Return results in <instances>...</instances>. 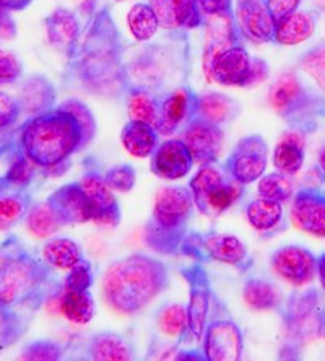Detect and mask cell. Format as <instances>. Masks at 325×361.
<instances>
[{
  "mask_svg": "<svg viewBox=\"0 0 325 361\" xmlns=\"http://www.w3.org/2000/svg\"><path fill=\"white\" fill-rule=\"evenodd\" d=\"M31 2H33V0H0V4H2L7 10H10V12H21V10H25Z\"/></svg>",
  "mask_w": 325,
  "mask_h": 361,
  "instance_id": "obj_52",
  "label": "cell"
},
{
  "mask_svg": "<svg viewBox=\"0 0 325 361\" xmlns=\"http://www.w3.org/2000/svg\"><path fill=\"white\" fill-rule=\"evenodd\" d=\"M62 345H59L54 341H36L28 343L23 350H21L20 360L56 361L62 358Z\"/></svg>",
  "mask_w": 325,
  "mask_h": 361,
  "instance_id": "obj_43",
  "label": "cell"
},
{
  "mask_svg": "<svg viewBox=\"0 0 325 361\" xmlns=\"http://www.w3.org/2000/svg\"><path fill=\"white\" fill-rule=\"evenodd\" d=\"M291 221L306 235L325 238V194L316 189H302L291 204Z\"/></svg>",
  "mask_w": 325,
  "mask_h": 361,
  "instance_id": "obj_19",
  "label": "cell"
},
{
  "mask_svg": "<svg viewBox=\"0 0 325 361\" xmlns=\"http://www.w3.org/2000/svg\"><path fill=\"white\" fill-rule=\"evenodd\" d=\"M199 94L188 87H179L159 98V121L157 130L159 135H173L197 116Z\"/></svg>",
  "mask_w": 325,
  "mask_h": 361,
  "instance_id": "obj_17",
  "label": "cell"
},
{
  "mask_svg": "<svg viewBox=\"0 0 325 361\" xmlns=\"http://www.w3.org/2000/svg\"><path fill=\"white\" fill-rule=\"evenodd\" d=\"M189 189L197 210L205 216H218L243 197L244 184L234 180L216 163L202 164L192 176Z\"/></svg>",
  "mask_w": 325,
  "mask_h": 361,
  "instance_id": "obj_7",
  "label": "cell"
},
{
  "mask_svg": "<svg viewBox=\"0 0 325 361\" xmlns=\"http://www.w3.org/2000/svg\"><path fill=\"white\" fill-rule=\"evenodd\" d=\"M158 135V130L153 126L145 124V122L129 121L122 127L121 140L132 157L147 158L152 157L159 145Z\"/></svg>",
  "mask_w": 325,
  "mask_h": 361,
  "instance_id": "obj_29",
  "label": "cell"
},
{
  "mask_svg": "<svg viewBox=\"0 0 325 361\" xmlns=\"http://www.w3.org/2000/svg\"><path fill=\"white\" fill-rule=\"evenodd\" d=\"M179 254L195 262H218L247 272L252 257L244 243L234 235L225 233H188L180 244Z\"/></svg>",
  "mask_w": 325,
  "mask_h": 361,
  "instance_id": "obj_8",
  "label": "cell"
},
{
  "mask_svg": "<svg viewBox=\"0 0 325 361\" xmlns=\"http://www.w3.org/2000/svg\"><path fill=\"white\" fill-rule=\"evenodd\" d=\"M59 307L63 317L73 324H88L94 316V300L90 290H63L59 296Z\"/></svg>",
  "mask_w": 325,
  "mask_h": 361,
  "instance_id": "obj_35",
  "label": "cell"
},
{
  "mask_svg": "<svg viewBox=\"0 0 325 361\" xmlns=\"http://www.w3.org/2000/svg\"><path fill=\"white\" fill-rule=\"evenodd\" d=\"M180 274L189 285V336L192 341L202 342L207 326H209L210 305L213 300L209 274L205 272L202 262L195 261L180 270Z\"/></svg>",
  "mask_w": 325,
  "mask_h": 361,
  "instance_id": "obj_9",
  "label": "cell"
},
{
  "mask_svg": "<svg viewBox=\"0 0 325 361\" xmlns=\"http://www.w3.org/2000/svg\"><path fill=\"white\" fill-rule=\"evenodd\" d=\"M202 17H213V15L233 13L234 5L233 0H195Z\"/></svg>",
  "mask_w": 325,
  "mask_h": 361,
  "instance_id": "obj_48",
  "label": "cell"
},
{
  "mask_svg": "<svg viewBox=\"0 0 325 361\" xmlns=\"http://www.w3.org/2000/svg\"><path fill=\"white\" fill-rule=\"evenodd\" d=\"M127 26L138 42H147L154 38L158 30L161 28L159 20L150 4H135L127 13Z\"/></svg>",
  "mask_w": 325,
  "mask_h": 361,
  "instance_id": "obj_38",
  "label": "cell"
},
{
  "mask_svg": "<svg viewBox=\"0 0 325 361\" xmlns=\"http://www.w3.org/2000/svg\"><path fill=\"white\" fill-rule=\"evenodd\" d=\"M82 21L72 10L57 8L44 18L46 36L56 51L67 56L82 33Z\"/></svg>",
  "mask_w": 325,
  "mask_h": 361,
  "instance_id": "obj_23",
  "label": "cell"
},
{
  "mask_svg": "<svg viewBox=\"0 0 325 361\" xmlns=\"http://www.w3.org/2000/svg\"><path fill=\"white\" fill-rule=\"evenodd\" d=\"M269 103L293 129L306 134L316 127L325 101L305 88L295 72H285L270 87Z\"/></svg>",
  "mask_w": 325,
  "mask_h": 361,
  "instance_id": "obj_6",
  "label": "cell"
},
{
  "mask_svg": "<svg viewBox=\"0 0 325 361\" xmlns=\"http://www.w3.org/2000/svg\"><path fill=\"white\" fill-rule=\"evenodd\" d=\"M13 135L30 161L52 176L66 173L70 166L68 160L72 155L88 147L80 122L61 104L41 114L30 116L21 122Z\"/></svg>",
  "mask_w": 325,
  "mask_h": 361,
  "instance_id": "obj_3",
  "label": "cell"
},
{
  "mask_svg": "<svg viewBox=\"0 0 325 361\" xmlns=\"http://www.w3.org/2000/svg\"><path fill=\"white\" fill-rule=\"evenodd\" d=\"M21 108L17 98L0 92V132L7 130L18 121Z\"/></svg>",
  "mask_w": 325,
  "mask_h": 361,
  "instance_id": "obj_46",
  "label": "cell"
},
{
  "mask_svg": "<svg viewBox=\"0 0 325 361\" xmlns=\"http://www.w3.org/2000/svg\"><path fill=\"white\" fill-rule=\"evenodd\" d=\"M17 99L21 113L30 118L56 108V88L46 77L33 75L20 85Z\"/></svg>",
  "mask_w": 325,
  "mask_h": 361,
  "instance_id": "obj_25",
  "label": "cell"
},
{
  "mask_svg": "<svg viewBox=\"0 0 325 361\" xmlns=\"http://www.w3.org/2000/svg\"><path fill=\"white\" fill-rule=\"evenodd\" d=\"M234 21L239 36L244 39L255 44H264L275 39L276 23L265 0H236Z\"/></svg>",
  "mask_w": 325,
  "mask_h": 361,
  "instance_id": "obj_12",
  "label": "cell"
},
{
  "mask_svg": "<svg viewBox=\"0 0 325 361\" xmlns=\"http://www.w3.org/2000/svg\"><path fill=\"white\" fill-rule=\"evenodd\" d=\"M52 269L17 236L0 241V352L21 341L41 307L61 296L62 280Z\"/></svg>",
  "mask_w": 325,
  "mask_h": 361,
  "instance_id": "obj_1",
  "label": "cell"
},
{
  "mask_svg": "<svg viewBox=\"0 0 325 361\" xmlns=\"http://www.w3.org/2000/svg\"><path fill=\"white\" fill-rule=\"evenodd\" d=\"M36 169L13 134L0 143V189H26Z\"/></svg>",
  "mask_w": 325,
  "mask_h": 361,
  "instance_id": "obj_18",
  "label": "cell"
},
{
  "mask_svg": "<svg viewBox=\"0 0 325 361\" xmlns=\"http://www.w3.org/2000/svg\"><path fill=\"white\" fill-rule=\"evenodd\" d=\"M26 228L31 235L36 238H51L61 228V221H59L54 209H52L49 202H39V204H33L26 215Z\"/></svg>",
  "mask_w": 325,
  "mask_h": 361,
  "instance_id": "obj_39",
  "label": "cell"
},
{
  "mask_svg": "<svg viewBox=\"0 0 325 361\" xmlns=\"http://www.w3.org/2000/svg\"><path fill=\"white\" fill-rule=\"evenodd\" d=\"M10 13L12 12L0 4V39L4 41L13 39L17 36V23Z\"/></svg>",
  "mask_w": 325,
  "mask_h": 361,
  "instance_id": "obj_51",
  "label": "cell"
},
{
  "mask_svg": "<svg viewBox=\"0 0 325 361\" xmlns=\"http://www.w3.org/2000/svg\"><path fill=\"white\" fill-rule=\"evenodd\" d=\"M21 77V63L12 52L0 46V83H13Z\"/></svg>",
  "mask_w": 325,
  "mask_h": 361,
  "instance_id": "obj_47",
  "label": "cell"
},
{
  "mask_svg": "<svg viewBox=\"0 0 325 361\" xmlns=\"http://www.w3.org/2000/svg\"><path fill=\"white\" fill-rule=\"evenodd\" d=\"M61 225H83L93 221L92 205L78 183L66 184L47 197Z\"/></svg>",
  "mask_w": 325,
  "mask_h": 361,
  "instance_id": "obj_20",
  "label": "cell"
},
{
  "mask_svg": "<svg viewBox=\"0 0 325 361\" xmlns=\"http://www.w3.org/2000/svg\"><path fill=\"white\" fill-rule=\"evenodd\" d=\"M269 78V63L264 59H259V57H254L252 62H250L249 73L246 82H244V88L257 87V85L264 83Z\"/></svg>",
  "mask_w": 325,
  "mask_h": 361,
  "instance_id": "obj_50",
  "label": "cell"
},
{
  "mask_svg": "<svg viewBox=\"0 0 325 361\" xmlns=\"http://www.w3.org/2000/svg\"><path fill=\"white\" fill-rule=\"evenodd\" d=\"M317 274H319V280H321L322 288L325 290V252L317 259Z\"/></svg>",
  "mask_w": 325,
  "mask_h": 361,
  "instance_id": "obj_53",
  "label": "cell"
},
{
  "mask_svg": "<svg viewBox=\"0 0 325 361\" xmlns=\"http://www.w3.org/2000/svg\"><path fill=\"white\" fill-rule=\"evenodd\" d=\"M270 264L274 272L293 286H306L317 275V257L301 246L276 249Z\"/></svg>",
  "mask_w": 325,
  "mask_h": 361,
  "instance_id": "obj_14",
  "label": "cell"
},
{
  "mask_svg": "<svg viewBox=\"0 0 325 361\" xmlns=\"http://www.w3.org/2000/svg\"><path fill=\"white\" fill-rule=\"evenodd\" d=\"M239 113V104L228 94L209 92L199 94L197 99V116L211 124L223 126L233 121Z\"/></svg>",
  "mask_w": 325,
  "mask_h": 361,
  "instance_id": "obj_30",
  "label": "cell"
},
{
  "mask_svg": "<svg viewBox=\"0 0 325 361\" xmlns=\"http://www.w3.org/2000/svg\"><path fill=\"white\" fill-rule=\"evenodd\" d=\"M42 257L59 270H70L73 265L83 259V252L78 244L68 238H52L42 247Z\"/></svg>",
  "mask_w": 325,
  "mask_h": 361,
  "instance_id": "obj_37",
  "label": "cell"
},
{
  "mask_svg": "<svg viewBox=\"0 0 325 361\" xmlns=\"http://www.w3.org/2000/svg\"><path fill=\"white\" fill-rule=\"evenodd\" d=\"M257 192L259 197L285 204L295 194V185H293V180L288 178V174L280 171L269 173L259 179Z\"/></svg>",
  "mask_w": 325,
  "mask_h": 361,
  "instance_id": "obj_40",
  "label": "cell"
},
{
  "mask_svg": "<svg viewBox=\"0 0 325 361\" xmlns=\"http://www.w3.org/2000/svg\"><path fill=\"white\" fill-rule=\"evenodd\" d=\"M192 164H194V160H192L190 152L180 139L159 143L150 160V168L154 176L164 180L185 178L192 169Z\"/></svg>",
  "mask_w": 325,
  "mask_h": 361,
  "instance_id": "obj_21",
  "label": "cell"
},
{
  "mask_svg": "<svg viewBox=\"0 0 325 361\" xmlns=\"http://www.w3.org/2000/svg\"><path fill=\"white\" fill-rule=\"evenodd\" d=\"M127 114L129 121L145 122L157 129L159 121V98L150 90L134 88L127 93Z\"/></svg>",
  "mask_w": 325,
  "mask_h": 361,
  "instance_id": "obj_33",
  "label": "cell"
},
{
  "mask_svg": "<svg viewBox=\"0 0 325 361\" xmlns=\"http://www.w3.org/2000/svg\"><path fill=\"white\" fill-rule=\"evenodd\" d=\"M243 298L254 311L276 310L281 302L280 291L271 281L262 277H250L243 288Z\"/></svg>",
  "mask_w": 325,
  "mask_h": 361,
  "instance_id": "obj_32",
  "label": "cell"
},
{
  "mask_svg": "<svg viewBox=\"0 0 325 361\" xmlns=\"http://www.w3.org/2000/svg\"><path fill=\"white\" fill-rule=\"evenodd\" d=\"M61 106L62 108H66L67 111H70V113L75 116L77 121L80 122V126H82L88 143L92 142L94 134H96V121H94V116L92 111H90L88 106L78 99H67V101H63Z\"/></svg>",
  "mask_w": 325,
  "mask_h": 361,
  "instance_id": "obj_45",
  "label": "cell"
},
{
  "mask_svg": "<svg viewBox=\"0 0 325 361\" xmlns=\"http://www.w3.org/2000/svg\"><path fill=\"white\" fill-rule=\"evenodd\" d=\"M117 2H129V0H117Z\"/></svg>",
  "mask_w": 325,
  "mask_h": 361,
  "instance_id": "obj_55",
  "label": "cell"
},
{
  "mask_svg": "<svg viewBox=\"0 0 325 361\" xmlns=\"http://www.w3.org/2000/svg\"><path fill=\"white\" fill-rule=\"evenodd\" d=\"M301 71L312 78L325 94V44L309 49L300 61Z\"/></svg>",
  "mask_w": 325,
  "mask_h": 361,
  "instance_id": "obj_41",
  "label": "cell"
},
{
  "mask_svg": "<svg viewBox=\"0 0 325 361\" xmlns=\"http://www.w3.org/2000/svg\"><path fill=\"white\" fill-rule=\"evenodd\" d=\"M265 2H267L270 15L274 17L275 23H280L288 15L296 12L301 5V0H265Z\"/></svg>",
  "mask_w": 325,
  "mask_h": 361,
  "instance_id": "obj_49",
  "label": "cell"
},
{
  "mask_svg": "<svg viewBox=\"0 0 325 361\" xmlns=\"http://www.w3.org/2000/svg\"><path fill=\"white\" fill-rule=\"evenodd\" d=\"M319 168H321V171L325 176V147H322V150L319 152Z\"/></svg>",
  "mask_w": 325,
  "mask_h": 361,
  "instance_id": "obj_54",
  "label": "cell"
},
{
  "mask_svg": "<svg viewBox=\"0 0 325 361\" xmlns=\"http://www.w3.org/2000/svg\"><path fill=\"white\" fill-rule=\"evenodd\" d=\"M205 25V41L204 52H202V71L207 80L210 82L213 67L223 52L230 47L239 44V31L236 28L233 13L213 15V17L204 18Z\"/></svg>",
  "mask_w": 325,
  "mask_h": 361,
  "instance_id": "obj_11",
  "label": "cell"
},
{
  "mask_svg": "<svg viewBox=\"0 0 325 361\" xmlns=\"http://www.w3.org/2000/svg\"><path fill=\"white\" fill-rule=\"evenodd\" d=\"M67 80L99 98L127 97L124 44L108 7L88 12L82 33L67 54Z\"/></svg>",
  "mask_w": 325,
  "mask_h": 361,
  "instance_id": "obj_2",
  "label": "cell"
},
{
  "mask_svg": "<svg viewBox=\"0 0 325 361\" xmlns=\"http://www.w3.org/2000/svg\"><path fill=\"white\" fill-rule=\"evenodd\" d=\"M169 285L168 267L147 254H130L108 265L103 298L111 311L134 316L158 298Z\"/></svg>",
  "mask_w": 325,
  "mask_h": 361,
  "instance_id": "obj_4",
  "label": "cell"
},
{
  "mask_svg": "<svg viewBox=\"0 0 325 361\" xmlns=\"http://www.w3.org/2000/svg\"><path fill=\"white\" fill-rule=\"evenodd\" d=\"M250 62H252V57L249 56L246 47L241 44L233 46L218 57L210 82L223 85V87H244Z\"/></svg>",
  "mask_w": 325,
  "mask_h": 361,
  "instance_id": "obj_24",
  "label": "cell"
},
{
  "mask_svg": "<svg viewBox=\"0 0 325 361\" xmlns=\"http://www.w3.org/2000/svg\"><path fill=\"white\" fill-rule=\"evenodd\" d=\"M317 17L311 10H300L288 15L285 20L276 23L275 42L281 46H298L307 41L316 31Z\"/></svg>",
  "mask_w": 325,
  "mask_h": 361,
  "instance_id": "obj_27",
  "label": "cell"
},
{
  "mask_svg": "<svg viewBox=\"0 0 325 361\" xmlns=\"http://www.w3.org/2000/svg\"><path fill=\"white\" fill-rule=\"evenodd\" d=\"M94 281L93 265L87 259H82L78 264L73 265L70 270H67V275L62 280L63 290L72 291H87L92 288Z\"/></svg>",
  "mask_w": 325,
  "mask_h": 361,
  "instance_id": "obj_42",
  "label": "cell"
},
{
  "mask_svg": "<svg viewBox=\"0 0 325 361\" xmlns=\"http://www.w3.org/2000/svg\"><path fill=\"white\" fill-rule=\"evenodd\" d=\"M246 219L255 231L270 233L283 220V204L259 197L247 205Z\"/></svg>",
  "mask_w": 325,
  "mask_h": 361,
  "instance_id": "obj_34",
  "label": "cell"
},
{
  "mask_svg": "<svg viewBox=\"0 0 325 361\" xmlns=\"http://www.w3.org/2000/svg\"><path fill=\"white\" fill-rule=\"evenodd\" d=\"M104 179L116 192H129L135 185L137 173L130 164H117V166L109 168L106 171Z\"/></svg>",
  "mask_w": 325,
  "mask_h": 361,
  "instance_id": "obj_44",
  "label": "cell"
},
{
  "mask_svg": "<svg viewBox=\"0 0 325 361\" xmlns=\"http://www.w3.org/2000/svg\"><path fill=\"white\" fill-rule=\"evenodd\" d=\"M150 5L166 31H188L204 25L195 0H150Z\"/></svg>",
  "mask_w": 325,
  "mask_h": 361,
  "instance_id": "obj_22",
  "label": "cell"
},
{
  "mask_svg": "<svg viewBox=\"0 0 325 361\" xmlns=\"http://www.w3.org/2000/svg\"><path fill=\"white\" fill-rule=\"evenodd\" d=\"M306 155V137L305 132L291 129L285 132L276 142L274 152V164L276 171L288 174H296L305 164Z\"/></svg>",
  "mask_w": 325,
  "mask_h": 361,
  "instance_id": "obj_26",
  "label": "cell"
},
{
  "mask_svg": "<svg viewBox=\"0 0 325 361\" xmlns=\"http://www.w3.org/2000/svg\"><path fill=\"white\" fill-rule=\"evenodd\" d=\"M194 197L184 185H168L158 190L153 212L143 230L147 246L159 254H179L180 244L189 233Z\"/></svg>",
  "mask_w": 325,
  "mask_h": 361,
  "instance_id": "obj_5",
  "label": "cell"
},
{
  "mask_svg": "<svg viewBox=\"0 0 325 361\" xmlns=\"http://www.w3.org/2000/svg\"><path fill=\"white\" fill-rule=\"evenodd\" d=\"M157 327L163 336L179 338L183 342V338L189 336L188 306L180 305V302L163 305L157 312Z\"/></svg>",
  "mask_w": 325,
  "mask_h": 361,
  "instance_id": "obj_36",
  "label": "cell"
},
{
  "mask_svg": "<svg viewBox=\"0 0 325 361\" xmlns=\"http://www.w3.org/2000/svg\"><path fill=\"white\" fill-rule=\"evenodd\" d=\"M78 184L82 185L83 192L92 205L93 223L111 228L119 225L122 219L119 202L114 197L113 189L106 183L103 174L96 169H90L80 178Z\"/></svg>",
  "mask_w": 325,
  "mask_h": 361,
  "instance_id": "obj_16",
  "label": "cell"
},
{
  "mask_svg": "<svg viewBox=\"0 0 325 361\" xmlns=\"http://www.w3.org/2000/svg\"><path fill=\"white\" fill-rule=\"evenodd\" d=\"M180 140L188 147L194 163L202 166V164L216 163L223 150L225 134H223L221 126L194 118L189 124H185Z\"/></svg>",
  "mask_w": 325,
  "mask_h": 361,
  "instance_id": "obj_13",
  "label": "cell"
},
{
  "mask_svg": "<svg viewBox=\"0 0 325 361\" xmlns=\"http://www.w3.org/2000/svg\"><path fill=\"white\" fill-rule=\"evenodd\" d=\"M269 147L262 135L252 134L244 137L233 148L231 155L225 161L226 173L244 185L259 180L267 171Z\"/></svg>",
  "mask_w": 325,
  "mask_h": 361,
  "instance_id": "obj_10",
  "label": "cell"
},
{
  "mask_svg": "<svg viewBox=\"0 0 325 361\" xmlns=\"http://www.w3.org/2000/svg\"><path fill=\"white\" fill-rule=\"evenodd\" d=\"M87 358L94 361H129L134 360V348L119 334L101 332L90 341Z\"/></svg>",
  "mask_w": 325,
  "mask_h": 361,
  "instance_id": "obj_28",
  "label": "cell"
},
{
  "mask_svg": "<svg viewBox=\"0 0 325 361\" xmlns=\"http://www.w3.org/2000/svg\"><path fill=\"white\" fill-rule=\"evenodd\" d=\"M204 357L209 361H239L244 342L241 329L230 319H216L207 326L204 334Z\"/></svg>",
  "mask_w": 325,
  "mask_h": 361,
  "instance_id": "obj_15",
  "label": "cell"
},
{
  "mask_svg": "<svg viewBox=\"0 0 325 361\" xmlns=\"http://www.w3.org/2000/svg\"><path fill=\"white\" fill-rule=\"evenodd\" d=\"M33 205L26 189H0V231H8L26 219Z\"/></svg>",
  "mask_w": 325,
  "mask_h": 361,
  "instance_id": "obj_31",
  "label": "cell"
}]
</instances>
